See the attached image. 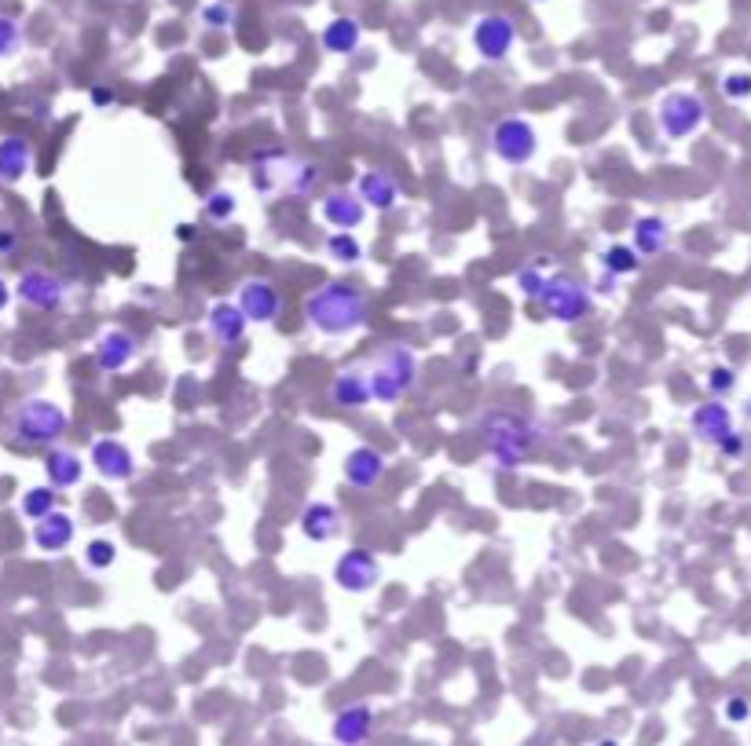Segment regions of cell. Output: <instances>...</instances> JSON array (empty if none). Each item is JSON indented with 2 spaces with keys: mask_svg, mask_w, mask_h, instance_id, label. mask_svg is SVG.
<instances>
[{
  "mask_svg": "<svg viewBox=\"0 0 751 746\" xmlns=\"http://www.w3.org/2000/svg\"><path fill=\"white\" fill-rule=\"evenodd\" d=\"M305 319L312 330L327 333V338H349V333L367 325L371 308L363 289L349 286V282H327L305 297Z\"/></svg>",
  "mask_w": 751,
  "mask_h": 746,
  "instance_id": "6da1fadb",
  "label": "cell"
},
{
  "mask_svg": "<svg viewBox=\"0 0 751 746\" xmlns=\"http://www.w3.org/2000/svg\"><path fill=\"white\" fill-rule=\"evenodd\" d=\"M322 180V169L316 162H305V157H294L286 151H265L254 157V173H249V183L260 194H294L305 198L312 194V187Z\"/></svg>",
  "mask_w": 751,
  "mask_h": 746,
  "instance_id": "7a4b0ae2",
  "label": "cell"
},
{
  "mask_svg": "<svg viewBox=\"0 0 751 746\" xmlns=\"http://www.w3.org/2000/svg\"><path fill=\"white\" fill-rule=\"evenodd\" d=\"M367 384H371V403L392 406L419 384V355L407 344L392 341L385 348L374 352V359L367 366Z\"/></svg>",
  "mask_w": 751,
  "mask_h": 746,
  "instance_id": "3957f363",
  "label": "cell"
},
{
  "mask_svg": "<svg viewBox=\"0 0 751 746\" xmlns=\"http://www.w3.org/2000/svg\"><path fill=\"white\" fill-rule=\"evenodd\" d=\"M67 410L51 399H26L8 417V439L15 447H51L67 436Z\"/></svg>",
  "mask_w": 751,
  "mask_h": 746,
  "instance_id": "277c9868",
  "label": "cell"
},
{
  "mask_svg": "<svg viewBox=\"0 0 751 746\" xmlns=\"http://www.w3.org/2000/svg\"><path fill=\"white\" fill-rule=\"evenodd\" d=\"M484 443L498 469H517L531 458L539 436H536V425L525 422V417L495 410V414L484 417Z\"/></svg>",
  "mask_w": 751,
  "mask_h": 746,
  "instance_id": "5b68a950",
  "label": "cell"
},
{
  "mask_svg": "<svg viewBox=\"0 0 751 746\" xmlns=\"http://www.w3.org/2000/svg\"><path fill=\"white\" fill-rule=\"evenodd\" d=\"M539 304L554 322L572 325V322H583L590 315L594 293H590L587 282H579L572 271H558V275H547V282H542Z\"/></svg>",
  "mask_w": 751,
  "mask_h": 746,
  "instance_id": "8992f818",
  "label": "cell"
},
{
  "mask_svg": "<svg viewBox=\"0 0 751 746\" xmlns=\"http://www.w3.org/2000/svg\"><path fill=\"white\" fill-rule=\"evenodd\" d=\"M704 118H707V107L696 92L678 88V92H667V96L656 103V125H660V132L667 140H685V135H693L704 125Z\"/></svg>",
  "mask_w": 751,
  "mask_h": 746,
  "instance_id": "52a82bcc",
  "label": "cell"
},
{
  "mask_svg": "<svg viewBox=\"0 0 751 746\" xmlns=\"http://www.w3.org/2000/svg\"><path fill=\"white\" fill-rule=\"evenodd\" d=\"M539 151V132L528 118H503L492 129V154L506 165H528Z\"/></svg>",
  "mask_w": 751,
  "mask_h": 746,
  "instance_id": "ba28073f",
  "label": "cell"
},
{
  "mask_svg": "<svg viewBox=\"0 0 751 746\" xmlns=\"http://www.w3.org/2000/svg\"><path fill=\"white\" fill-rule=\"evenodd\" d=\"M517 45V23L503 12H488L473 23V48L477 56L488 62L509 59V51Z\"/></svg>",
  "mask_w": 751,
  "mask_h": 746,
  "instance_id": "9c48e42d",
  "label": "cell"
},
{
  "mask_svg": "<svg viewBox=\"0 0 751 746\" xmlns=\"http://www.w3.org/2000/svg\"><path fill=\"white\" fill-rule=\"evenodd\" d=\"M15 297L30 304V308H40V311H56L62 308V300H67V282L59 275H51L45 268H30L23 271V279L15 282Z\"/></svg>",
  "mask_w": 751,
  "mask_h": 746,
  "instance_id": "30bf717a",
  "label": "cell"
},
{
  "mask_svg": "<svg viewBox=\"0 0 751 746\" xmlns=\"http://www.w3.org/2000/svg\"><path fill=\"white\" fill-rule=\"evenodd\" d=\"M333 582L345 593H367L382 582V564L367 549H345L333 564Z\"/></svg>",
  "mask_w": 751,
  "mask_h": 746,
  "instance_id": "8fae6325",
  "label": "cell"
},
{
  "mask_svg": "<svg viewBox=\"0 0 751 746\" xmlns=\"http://www.w3.org/2000/svg\"><path fill=\"white\" fill-rule=\"evenodd\" d=\"M238 311L246 315V322L271 325L279 319V311H283V297H279V289L268 279H249L238 289Z\"/></svg>",
  "mask_w": 751,
  "mask_h": 746,
  "instance_id": "7c38bea8",
  "label": "cell"
},
{
  "mask_svg": "<svg viewBox=\"0 0 751 746\" xmlns=\"http://www.w3.org/2000/svg\"><path fill=\"white\" fill-rule=\"evenodd\" d=\"M345 483L356 490H374L378 483L385 479V472H389V461H385L382 450L374 447H356L345 454Z\"/></svg>",
  "mask_w": 751,
  "mask_h": 746,
  "instance_id": "4fadbf2b",
  "label": "cell"
},
{
  "mask_svg": "<svg viewBox=\"0 0 751 746\" xmlns=\"http://www.w3.org/2000/svg\"><path fill=\"white\" fill-rule=\"evenodd\" d=\"M92 465H96V472L103 479L110 483H125L136 476V458L132 450L121 443V439H96L92 443Z\"/></svg>",
  "mask_w": 751,
  "mask_h": 746,
  "instance_id": "5bb4252c",
  "label": "cell"
},
{
  "mask_svg": "<svg viewBox=\"0 0 751 746\" xmlns=\"http://www.w3.org/2000/svg\"><path fill=\"white\" fill-rule=\"evenodd\" d=\"M301 534H305L308 542H333L341 534V528H345V520H341V512L333 501H308L305 509H301Z\"/></svg>",
  "mask_w": 751,
  "mask_h": 746,
  "instance_id": "9a60e30c",
  "label": "cell"
},
{
  "mask_svg": "<svg viewBox=\"0 0 751 746\" xmlns=\"http://www.w3.org/2000/svg\"><path fill=\"white\" fill-rule=\"evenodd\" d=\"M690 428H693V436L701 439V443L718 447L729 433H734V414H729L726 403L712 399V403L696 406L693 414H690Z\"/></svg>",
  "mask_w": 751,
  "mask_h": 746,
  "instance_id": "2e32d148",
  "label": "cell"
},
{
  "mask_svg": "<svg viewBox=\"0 0 751 746\" xmlns=\"http://www.w3.org/2000/svg\"><path fill=\"white\" fill-rule=\"evenodd\" d=\"M319 213L330 227L338 230H356L367 220V205L360 202L356 191H327L319 202Z\"/></svg>",
  "mask_w": 751,
  "mask_h": 746,
  "instance_id": "e0dca14e",
  "label": "cell"
},
{
  "mask_svg": "<svg viewBox=\"0 0 751 746\" xmlns=\"http://www.w3.org/2000/svg\"><path fill=\"white\" fill-rule=\"evenodd\" d=\"M330 403L341 410H363L371 403V384H367V366H345L330 381Z\"/></svg>",
  "mask_w": 751,
  "mask_h": 746,
  "instance_id": "ac0fdd59",
  "label": "cell"
},
{
  "mask_svg": "<svg viewBox=\"0 0 751 746\" xmlns=\"http://www.w3.org/2000/svg\"><path fill=\"white\" fill-rule=\"evenodd\" d=\"M136 359V338L129 330H107L96 341V370L99 374H118Z\"/></svg>",
  "mask_w": 751,
  "mask_h": 746,
  "instance_id": "d6986e66",
  "label": "cell"
},
{
  "mask_svg": "<svg viewBox=\"0 0 751 746\" xmlns=\"http://www.w3.org/2000/svg\"><path fill=\"white\" fill-rule=\"evenodd\" d=\"M356 194H360L363 205L374 209V213H389V209H396V202H400V183H396L389 173L367 169L360 176Z\"/></svg>",
  "mask_w": 751,
  "mask_h": 746,
  "instance_id": "ffe728a7",
  "label": "cell"
},
{
  "mask_svg": "<svg viewBox=\"0 0 751 746\" xmlns=\"http://www.w3.org/2000/svg\"><path fill=\"white\" fill-rule=\"evenodd\" d=\"M70 542H74V520H70V512L51 509L48 517H40L34 523V545L40 553H67Z\"/></svg>",
  "mask_w": 751,
  "mask_h": 746,
  "instance_id": "44dd1931",
  "label": "cell"
},
{
  "mask_svg": "<svg viewBox=\"0 0 751 746\" xmlns=\"http://www.w3.org/2000/svg\"><path fill=\"white\" fill-rule=\"evenodd\" d=\"M206 325H210L213 341L224 344V348H232V344H238L246 338V315L238 311V304H227V300H216L210 315H206Z\"/></svg>",
  "mask_w": 751,
  "mask_h": 746,
  "instance_id": "7402d4cb",
  "label": "cell"
},
{
  "mask_svg": "<svg viewBox=\"0 0 751 746\" xmlns=\"http://www.w3.org/2000/svg\"><path fill=\"white\" fill-rule=\"evenodd\" d=\"M360 45H363L360 19L338 15V19H330V23L322 26V48H327L330 56H356Z\"/></svg>",
  "mask_w": 751,
  "mask_h": 746,
  "instance_id": "603a6c76",
  "label": "cell"
},
{
  "mask_svg": "<svg viewBox=\"0 0 751 746\" xmlns=\"http://www.w3.org/2000/svg\"><path fill=\"white\" fill-rule=\"evenodd\" d=\"M371 724H374V713L371 707H363V702H352L333 718V739L341 746H363L371 735Z\"/></svg>",
  "mask_w": 751,
  "mask_h": 746,
  "instance_id": "cb8c5ba5",
  "label": "cell"
},
{
  "mask_svg": "<svg viewBox=\"0 0 751 746\" xmlns=\"http://www.w3.org/2000/svg\"><path fill=\"white\" fill-rule=\"evenodd\" d=\"M34 169V146L26 140H19V135H8V140H0V183H19L23 176Z\"/></svg>",
  "mask_w": 751,
  "mask_h": 746,
  "instance_id": "d4e9b609",
  "label": "cell"
},
{
  "mask_svg": "<svg viewBox=\"0 0 751 746\" xmlns=\"http://www.w3.org/2000/svg\"><path fill=\"white\" fill-rule=\"evenodd\" d=\"M667 246H671V227H667V220H660V216H638V220H634V246L631 249L642 260L660 257Z\"/></svg>",
  "mask_w": 751,
  "mask_h": 746,
  "instance_id": "484cf974",
  "label": "cell"
},
{
  "mask_svg": "<svg viewBox=\"0 0 751 746\" xmlns=\"http://www.w3.org/2000/svg\"><path fill=\"white\" fill-rule=\"evenodd\" d=\"M45 476L51 490H70L78 487L81 476H85V465L74 450H48L45 454Z\"/></svg>",
  "mask_w": 751,
  "mask_h": 746,
  "instance_id": "4316f807",
  "label": "cell"
},
{
  "mask_svg": "<svg viewBox=\"0 0 751 746\" xmlns=\"http://www.w3.org/2000/svg\"><path fill=\"white\" fill-rule=\"evenodd\" d=\"M601 268H605V275L623 279V275H634V271L642 268V257L634 253L631 246H609L601 253Z\"/></svg>",
  "mask_w": 751,
  "mask_h": 746,
  "instance_id": "83f0119b",
  "label": "cell"
},
{
  "mask_svg": "<svg viewBox=\"0 0 751 746\" xmlns=\"http://www.w3.org/2000/svg\"><path fill=\"white\" fill-rule=\"evenodd\" d=\"M327 257L338 260V264H360L363 246H360L356 230H333V235L327 238Z\"/></svg>",
  "mask_w": 751,
  "mask_h": 746,
  "instance_id": "f1b7e54d",
  "label": "cell"
},
{
  "mask_svg": "<svg viewBox=\"0 0 751 746\" xmlns=\"http://www.w3.org/2000/svg\"><path fill=\"white\" fill-rule=\"evenodd\" d=\"M19 509H23V517L26 520H40V517H48L51 509H56V490L51 487H30L23 494V501H19Z\"/></svg>",
  "mask_w": 751,
  "mask_h": 746,
  "instance_id": "f546056e",
  "label": "cell"
},
{
  "mask_svg": "<svg viewBox=\"0 0 751 746\" xmlns=\"http://www.w3.org/2000/svg\"><path fill=\"white\" fill-rule=\"evenodd\" d=\"M198 19H202L206 29H232L238 23V8L227 4V0H213V4L202 8V15Z\"/></svg>",
  "mask_w": 751,
  "mask_h": 746,
  "instance_id": "4dcf8cb0",
  "label": "cell"
},
{
  "mask_svg": "<svg viewBox=\"0 0 751 746\" xmlns=\"http://www.w3.org/2000/svg\"><path fill=\"white\" fill-rule=\"evenodd\" d=\"M114 560H118V545H114V542L92 538L85 545V564L92 567V571H107V567H114Z\"/></svg>",
  "mask_w": 751,
  "mask_h": 746,
  "instance_id": "1f68e13d",
  "label": "cell"
},
{
  "mask_svg": "<svg viewBox=\"0 0 751 746\" xmlns=\"http://www.w3.org/2000/svg\"><path fill=\"white\" fill-rule=\"evenodd\" d=\"M235 194L232 191H210V198H206V220H213V224H227V220L235 216Z\"/></svg>",
  "mask_w": 751,
  "mask_h": 746,
  "instance_id": "d6a6232c",
  "label": "cell"
},
{
  "mask_svg": "<svg viewBox=\"0 0 751 746\" xmlns=\"http://www.w3.org/2000/svg\"><path fill=\"white\" fill-rule=\"evenodd\" d=\"M23 48V26L12 15H0V59H12Z\"/></svg>",
  "mask_w": 751,
  "mask_h": 746,
  "instance_id": "836d02e7",
  "label": "cell"
},
{
  "mask_svg": "<svg viewBox=\"0 0 751 746\" xmlns=\"http://www.w3.org/2000/svg\"><path fill=\"white\" fill-rule=\"evenodd\" d=\"M723 96L729 103H740V99H751V73L748 70H734L723 78Z\"/></svg>",
  "mask_w": 751,
  "mask_h": 746,
  "instance_id": "e575fe53",
  "label": "cell"
},
{
  "mask_svg": "<svg viewBox=\"0 0 751 746\" xmlns=\"http://www.w3.org/2000/svg\"><path fill=\"white\" fill-rule=\"evenodd\" d=\"M734 388H737V374L729 366H712V374H707V392H712V399H723Z\"/></svg>",
  "mask_w": 751,
  "mask_h": 746,
  "instance_id": "d590c367",
  "label": "cell"
},
{
  "mask_svg": "<svg viewBox=\"0 0 751 746\" xmlns=\"http://www.w3.org/2000/svg\"><path fill=\"white\" fill-rule=\"evenodd\" d=\"M542 282H547V275L539 271V264H528V268L517 271V286H520V293H525V297H531V300H539Z\"/></svg>",
  "mask_w": 751,
  "mask_h": 746,
  "instance_id": "8d00e7d4",
  "label": "cell"
},
{
  "mask_svg": "<svg viewBox=\"0 0 751 746\" xmlns=\"http://www.w3.org/2000/svg\"><path fill=\"white\" fill-rule=\"evenodd\" d=\"M718 454H723L726 461H740V458L748 454V439L734 428V433H729V436L723 439V443H718Z\"/></svg>",
  "mask_w": 751,
  "mask_h": 746,
  "instance_id": "74e56055",
  "label": "cell"
},
{
  "mask_svg": "<svg viewBox=\"0 0 751 746\" xmlns=\"http://www.w3.org/2000/svg\"><path fill=\"white\" fill-rule=\"evenodd\" d=\"M19 246H23V238H19V230L15 227H0V257H15L19 253Z\"/></svg>",
  "mask_w": 751,
  "mask_h": 746,
  "instance_id": "f35d334b",
  "label": "cell"
},
{
  "mask_svg": "<svg viewBox=\"0 0 751 746\" xmlns=\"http://www.w3.org/2000/svg\"><path fill=\"white\" fill-rule=\"evenodd\" d=\"M748 718H751V702H748V699L734 696V699L726 702V721L740 724V721H748Z\"/></svg>",
  "mask_w": 751,
  "mask_h": 746,
  "instance_id": "ab89813d",
  "label": "cell"
},
{
  "mask_svg": "<svg viewBox=\"0 0 751 746\" xmlns=\"http://www.w3.org/2000/svg\"><path fill=\"white\" fill-rule=\"evenodd\" d=\"M114 99H118V96H114L110 88H92V103H96V107H110Z\"/></svg>",
  "mask_w": 751,
  "mask_h": 746,
  "instance_id": "60d3db41",
  "label": "cell"
},
{
  "mask_svg": "<svg viewBox=\"0 0 751 746\" xmlns=\"http://www.w3.org/2000/svg\"><path fill=\"white\" fill-rule=\"evenodd\" d=\"M8 304H12V286H8V282L0 279V311H4Z\"/></svg>",
  "mask_w": 751,
  "mask_h": 746,
  "instance_id": "b9f144b4",
  "label": "cell"
},
{
  "mask_svg": "<svg viewBox=\"0 0 751 746\" xmlns=\"http://www.w3.org/2000/svg\"><path fill=\"white\" fill-rule=\"evenodd\" d=\"M744 417H748V422H751V399H748V403H744Z\"/></svg>",
  "mask_w": 751,
  "mask_h": 746,
  "instance_id": "7bdbcfd3",
  "label": "cell"
},
{
  "mask_svg": "<svg viewBox=\"0 0 751 746\" xmlns=\"http://www.w3.org/2000/svg\"><path fill=\"white\" fill-rule=\"evenodd\" d=\"M598 746H617V743H609V739H601V743H598Z\"/></svg>",
  "mask_w": 751,
  "mask_h": 746,
  "instance_id": "ee69618b",
  "label": "cell"
},
{
  "mask_svg": "<svg viewBox=\"0 0 751 746\" xmlns=\"http://www.w3.org/2000/svg\"><path fill=\"white\" fill-rule=\"evenodd\" d=\"M531 4H542V0H531Z\"/></svg>",
  "mask_w": 751,
  "mask_h": 746,
  "instance_id": "f6af8a7d",
  "label": "cell"
}]
</instances>
